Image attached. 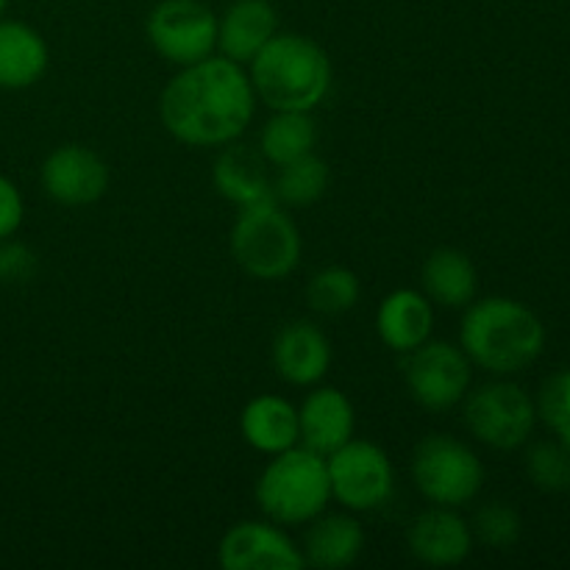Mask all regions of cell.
I'll list each match as a JSON object with an SVG mask.
<instances>
[{"instance_id": "6da1fadb", "label": "cell", "mask_w": 570, "mask_h": 570, "mask_svg": "<svg viewBox=\"0 0 570 570\" xmlns=\"http://www.w3.org/2000/svg\"><path fill=\"white\" fill-rule=\"evenodd\" d=\"M256 111V92L243 65L206 56L181 67L159 98L165 131L189 148H223L245 134Z\"/></svg>"}, {"instance_id": "7a4b0ae2", "label": "cell", "mask_w": 570, "mask_h": 570, "mask_svg": "<svg viewBox=\"0 0 570 570\" xmlns=\"http://www.w3.org/2000/svg\"><path fill=\"white\" fill-rule=\"evenodd\" d=\"M460 348L471 365L493 376H512L543 354L546 326L521 301L490 295L465 306Z\"/></svg>"}, {"instance_id": "3957f363", "label": "cell", "mask_w": 570, "mask_h": 570, "mask_svg": "<svg viewBox=\"0 0 570 570\" xmlns=\"http://www.w3.org/2000/svg\"><path fill=\"white\" fill-rule=\"evenodd\" d=\"M248 78L273 111H312L332 89V59L304 33H276L250 59Z\"/></svg>"}, {"instance_id": "277c9868", "label": "cell", "mask_w": 570, "mask_h": 570, "mask_svg": "<svg viewBox=\"0 0 570 570\" xmlns=\"http://www.w3.org/2000/svg\"><path fill=\"white\" fill-rule=\"evenodd\" d=\"M254 495L267 521L278 527H304L312 518L326 512L332 501L326 456L304 445L273 454L262 476L256 479Z\"/></svg>"}, {"instance_id": "5b68a950", "label": "cell", "mask_w": 570, "mask_h": 570, "mask_svg": "<svg viewBox=\"0 0 570 570\" xmlns=\"http://www.w3.org/2000/svg\"><path fill=\"white\" fill-rule=\"evenodd\" d=\"M232 256L250 278L282 282L301 262V232L276 198L256 200L239 209L232 226Z\"/></svg>"}, {"instance_id": "8992f818", "label": "cell", "mask_w": 570, "mask_h": 570, "mask_svg": "<svg viewBox=\"0 0 570 570\" xmlns=\"http://www.w3.org/2000/svg\"><path fill=\"white\" fill-rule=\"evenodd\" d=\"M412 482L434 507L471 504L484 484V465L471 445L451 434H429L412 451Z\"/></svg>"}, {"instance_id": "52a82bcc", "label": "cell", "mask_w": 570, "mask_h": 570, "mask_svg": "<svg viewBox=\"0 0 570 570\" xmlns=\"http://www.w3.org/2000/svg\"><path fill=\"white\" fill-rule=\"evenodd\" d=\"M462 401H465V426L479 443L495 451H515L532 438L538 410L532 395L518 384H482Z\"/></svg>"}, {"instance_id": "ba28073f", "label": "cell", "mask_w": 570, "mask_h": 570, "mask_svg": "<svg viewBox=\"0 0 570 570\" xmlns=\"http://www.w3.org/2000/svg\"><path fill=\"white\" fill-rule=\"evenodd\" d=\"M145 37L170 65H195L217 50V14L204 0H159L145 20Z\"/></svg>"}, {"instance_id": "9c48e42d", "label": "cell", "mask_w": 570, "mask_h": 570, "mask_svg": "<svg viewBox=\"0 0 570 570\" xmlns=\"http://www.w3.org/2000/svg\"><path fill=\"white\" fill-rule=\"evenodd\" d=\"M332 499L351 512L379 510L393 495V462L371 440H354L326 456Z\"/></svg>"}, {"instance_id": "30bf717a", "label": "cell", "mask_w": 570, "mask_h": 570, "mask_svg": "<svg viewBox=\"0 0 570 570\" xmlns=\"http://www.w3.org/2000/svg\"><path fill=\"white\" fill-rule=\"evenodd\" d=\"M404 382L412 399L432 412L462 404L471 387V360L456 345L426 340L404 360Z\"/></svg>"}, {"instance_id": "8fae6325", "label": "cell", "mask_w": 570, "mask_h": 570, "mask_svg": "<svg viewBox=\"0 0 570 570\" xmlns=\"http://www.w3.org/2000/svg\"><path fill=\"white\" fill-rule=\"evenodd\" d=\"M45 195L61 206L98 204L109 189V165L83 145H59L39 170Z\"/></svg>"}, {"instance_id": "7c38bea8", "label": "cell", "mask_w": 570, "mask_h": 570, "mask_svg": "<svg viewBox=\"0 0 570 570\" xmlns=\"http://www.w3.org/2000/svg\"><path fill=\"white\" fill-rule=\"evenodd\" d=\"M217 560L226 570H298L306 566L301 546L273 521H243L228 529Z\"/></svg>"}, {"instance_id": "4fadbf2b", "label": "cell", "mask_w": 570, "mask_h": 570, "mask_svg": "<svg viewBox=\"0 0 570 570\" xmlns=\"http://www.w3.org/2000/svg\"><path fill=\"white\" fill-rule=\"evenodd\" d=\"M406 546H410L412 557L421 560L423 566H460L473 551L471 523L462 515H456L454 507H434V510L421 512L410 523Z\"/></svg>"}, {"instance_id": "5bb4252c", "label": "cell", "mask_w": 570, "mask_h": 570, "mask_svg": "<svg viewBox=\"0 0 570 570\" xmlns=\"http://www.w3.org/2000/svg\"><path fill=\"white\" fill-rule=\"evenodd\" d=\"M273 367L293 387H315L332 367V343L315 323H287L273 340Z\"/></svg>"}, {"instance_id": "9a60e30c", "label": "cell", "mask_w": 570, "mask_h": 570, "mask_svg": "<svg viewBox=\"0 0 570 570\" xmlns=\"http://www.w3.org/2000/svg\"><path fill=\"white\" fill-rule=\"evenodd\" d=\"M298 443L328 456L354 438L356 415L348 395L337 387H315L298 406Z\"/></svg>"}, {"instance_id": "2e32d148", "label": "cell", "mask_w": 570, "mask_h": 570, "mask_svg": "<svg viewBox=\"0 0 570 570\" xmlns=\"http://www.w3.org/2000/svg\"><path fill=\"white\" fill-rule=\"evenodd\" d=\"M278 33V14L271 0H234L217 20V48L237 65H250Z\"/></svg>"}, {"instance_id": "e0dca14e", "label": "cell", "mask_w": 570, "mask_h": 570, "mask_svg": "<svg viewBox=\"0 0 570 570\" xmlns=\"http://www.w3.org/2000/svg\"><path fill=\"white\" fill-rule=\"evenodd\" d=\"M212 184L237 209L273 198V178L267 176L265 156L259 154V148H250L237 139L223 145L220 156L212 165Z\"/></svg>"}, {"instance_id": "ac0fdd59", "label": "cell", "mask_w": 570, "mask_h": 570, "mask_svg": "<svg viewBox=\"0 0 570 570\" xmlns=\"http://www.w3.org/2000/svg\"><path fill=\"white\" fill-rule=\"evenodd\" d=\"M434 306L417 289H395L379 304V340L395 354H410L432 337Z\"/></svg>"}, {"instance_id": "d6986e66", "label": "cell", "mask_w": 570, "mask_h": 570, "mask_svg": "<svg viewBox=\"0 0 570 570\" xmlns=\"http://www.w3.org/2000/svg\"><path fill=\"white\" fill-rule=\"evenodd\" d=\"M50 50L42 33L20 20L0 17V89L20 92L42 81Z\"/></svg>"}, {"instance_id": "ffe728a7", "label": "cell", "mask_w": 570, "mask_h": 570, "mask_svg": "<svg viewBox=\"0 0 570 570\" xmlns=\"http://www.w3.org/2000/svg\"><path fill=\"white\" fill-rule=\"evenodd\" d=\"M239 432L245 443L259 454H282L298 445V410L282 395L262 393L245 404L239 415Z\"/></svg>"}, {"instance_id": "44dd1931", "label": "cell", "mask_w": 570, "mask_h": 570, "mask_svg": "<svg viewBox=\"0 0 570 570\" xmlns=\"http://www.w3.org/2000/svg\"><path fill=\"white\" fill-rule=\"evenodd\" d=\"M362 549H365L362 523L351 515H326V512L312 518L304 543H301L306 566L321 570H343L354 566Z\"/></svg>"}, {"instance_id": "7402d4cb", "label": "cell", "mask_w": 570, "mask_h": 570, "mask_svg": "<svg viewBox=\"0 0 570 570\" xmlns=\"http://www.w3.org/2000/svg\"><path fill=\"white\" fill-rule=\"evenodd\" d=\"M423 295L445 309H465L476 301L479 273L471 256L456 248H438L426 256L421 271Z\"/></svg>"}, {"instance_id": "603a6c76", "label": "cell", "mask_w": 570, "mask_h": 570, "mask_svg": "<svg viewBox=\"0 0 570 570\" xmlns=\"http://www.w3.org/2000/svg\"><path fill=\"white\" fill-rule=\"evenodd\" d=\"M315 145L317 122L312 111H276L262 128L259 154L265 156L267 165L282 167L312 154Z\"/></svg>"}, {"instance_id": "cb8c5ba5", "label": "cell", "mask_w": 570, "mask_h": 570, "mask_svg": "<svg viewBox=\"0 0 570 570\" xmlns=\"http://www.w3.org/2000/svg\"><path fill=\"white\" fill-rule=\"evenodd\" d=\"M328 184H332L328 165L312 150V154L278 167L276 178H273V198L282 206L304 209V206L317 204L326 195Z\"/></svg>"}, {"instance_id": "d4e9b609", "label": "cell", "mask_w": 570, "mask_h": 570, "mask_svg": "<svg viewBox=\"0 0 570 570\" xmlns=\"http://www.w3.org/2000/svg\"><path fill=\"white\" fill-rule=\"evenodd\" d=\"M360 278L348 267H323L306 284V304L312 312L326 317L345 315L360 304Z\"/></svg>"}, {"instance_id": "484cf974", "label": "cell", "mask_w": 570, "mask_h": 570, "mask_svg": "<svg viewBox=\"0 0 570 570\" xmlns=\"http://www.w3.org/2000/svg\"><path fill=\"white\" fill-rule=\"evenodd\" d=\"M527 476L543 493H562L570 488V449L560 440L534 443L527 454Z\"/></svg>"}, {"instance_id": "4316f807", "label": "cell", "mask_w": 570, "mask_h": 570, "mask_svg": "<svg viewBox=\"0 0 570 570\" xmlns=\"http://www.w3.org/2000/svg\"><path fill=\"white\" fill-rule=\"evenodd\" d=\"M521 515L510 504H504V501H490V504H484L473 515L471 523L473 540L499 551L512 549L521 540Z\"/></svg>"}, {"instance_id": "83f0119b", "label": "cell", "mask_w": 570, "mask_h": 570, "mask_svg": "<svg viewBox=\"0 0 570 570\" xmlns=\"http://www.w3.org/2000/svg\"><path fill=\"white\" fill-rule=\"evenodd\" d=\"M534 410H538V421H543L546 429L570 449V367L546 379Z\"/></svg>"}, {"instance_id": "f1b7e54d", "label": "cell", "mask_w": 570, "mask_h": 570, "mask_svg": "<svg viewBox=\"0 0 570 570\" xmlns=\"http://www.w3.org/2000/svg\"><path fill=\"white\" fill-rule=\"evenodd\" d=\"M37 267V254L28 245L11 243V237L0 243V284L31 282Z\"/></svg>"}, {"instance_id": "f546056e", "label": "cell", "mask_w": 570, "mask_h": 570, "mask_svg": "<svg viewBox=\"0 0 570 570\" xmlns=\"http://www.w3.org/2000/svg\"><path fill=\"white\" fill-rule=\"evenodd\" d=\"M26 217V200L11 178L0 176V243L14 237Z\"/></svg>"}, {"instance_id": "4dcf8cb0", "label": "cell", "mask_w": 570, "mask_h": 570, "mask_svg": "<svg viewBox=\"0 0 570 570\" xmlns=\"http://www.w3.org/2000/svg\"><path fill=\"white\" fill-rule=\"evenodd\" d=\"M9 3H11V0H0V17L6 14V9H9Z\"/></svg>"}]
</instances>
